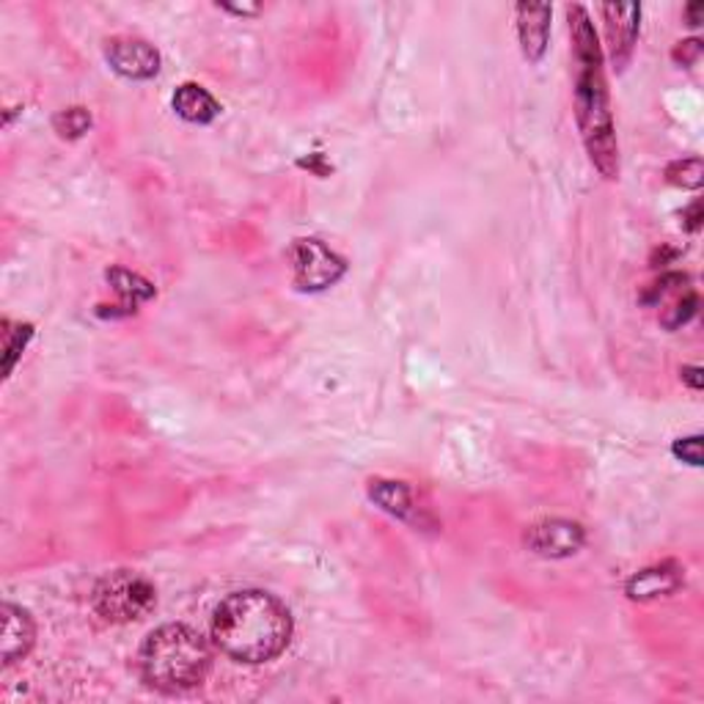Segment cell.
Listing matches in <instances>:
<instances>
[{
    "mask_svg": "<svg viewBox=\"0 0 704 704\" xmlns=\"http://www.w3.org/2000/svg\"><path fill=\"white\" fill-rule=\"evenodd\" d=\"M218 9H223V12H232V14H239V17H254V14L262 12V7H257V3H250V7H232V3H218Z\"/></svg>",
    "mask_w": 704,
    "mask_h": 704,
    "instance_id": "44dd1931",
    "label": "cell"
},
{
    "mask_svg": "<svg viewBox=\"0 0 704 704\" xmlns=\"http://www.w3.org/2000/svg\"><path fill=\"white\" fill-rule=\"evenodd\" d=\"M551 7L547 3H520L518 7V39L520 50L531 64L545 55L551 36Z\"/></svg>",
    "mask_w": 704,
    "mask_h": 704,
    "instance_id": "8fae6325",
    "label": "cell"
},
{
    "mask_svg": "<svg viewBox=\"0 0 704 704\" xmlns=\"http://www.w3.org/2000/svg\"><path fill=\"white\" fill-rule=\"evenodd\" d=\"M523 542L536 556L567 559V556H576L581 551L583 542H586V531H583L581 523H572V520H540V523H534L526 531Z\"/></svg>",
    "mask_w": 704,
    "mask_h": 704,
    "instance_id": "8992f818",
    "label": "cell"
},
{
    "mask_svg": "<svg viewBox=\"0 0 704 704\" xmlns=\"http://www.w3.org/2000/svg\"><path fill=\"white\" fill-rule=\"evenodd\" d=\"M171 102H174V111L190 124H210L221 116L218 99L205 86H198V83H182L174 91Z\"/></svg>",
    "mask_w": 704,
    "mask_h": 704,
    "instance_id": "7c38bea8",
    "label": "cell"
},
{
    "mask_svg": "<svg viewBox=\"0 0 704 704\" xmlns=\"http://www.w3.org/2000/svg\"><path fill=\"white\" fill-rule=\"evenodd\" d=\"M699 53H702V41L699 39H688V41H680V45L675 47V61L682 66H693L696 64Z\"/></svg>",
    "mask_w": 704,
    "mask_h": 704,
    "instance_id": "d6986e66",
    "label": "cell"
},
{
    "mask_svg": "<svg viewBox=\"0 0 704 704\" xmlns=\"http://www.w3.org/2000/svg\"><path fill=\"white\" fill-rule=\"evenodd\" d=\"M696 306H699V297L693 295V292H688V295H682L680 300H675V306L669 309V314L664 317V325L666 328H680L686 325L688 320H693V314H696Z\"/></svg>",
    "mask_w": 704,
    "mask_h": 704,
    "instance_id": "e0dca14e",
    "label": "cell"
},
{
    "mask_svg": "<svg viewBox=\"0 0 704 704\" xmlns=\"http://www.w3.org/2000/svg\"><path fill=\"white\" fill-rule=\"evenodd\" d=\"M36 641V625L25 608L7 603L3 606V641H0V655L3 666H12L23 660Z\"/></svg>",
    "mask_w": 704,
    "mask_h": 704,
    "instance_id": "30bf717a",
    "label": "cell"
},
{
    "mask_svg": "<svg viewBox=\"0 0 704 704\" xmlns=\"http://www.w3.org/2000/svg\"><path fill=\"white\" fill-rule=\"evenodd\" d=\"M53 127L61 138H83L88 133V127H91V113L86 108H66V111L55 113Z\"/></svg>",
    "mask_w": 704,
    "mask_h": 704,
    "instance_id": "9a60e30c",
    "label": "cell"
},
{
    "mask_svg": "<svg viewBox=\"0 0 704 704\" xmlns=\"http://www.w3.org/2000/svg\"><path fill=\"white\" fill-rule=\"evenodd\" d=\"M140 680L160 693L198 688L212 671V646L187 625H163L146 635L138 650Z\"/></svg>",
    "mask_w": 704,
    "mask_h": 704,
    "instance_id": "3957f363",
    "label": "cell"
},
{
    "mask_svg": "<svg viewBox=\"0 0 704 704\" xmlns=\"http://www.w3.org/2000/svg\"><path fill=\"white\" fill-rule=\"evenodd\" d=\"M369 498L378 504L383 512L394 515L399 520H410V523H419L416 512L419 507L413 504V493L405 482H391V479H372L369 482Z\"/></svg>",
    "mask_w": 704,
    "mask_h": 704,
    "instance_id": "4fadbf2b",
    "label": "cell"
},
{
    "mask_svg": "<svg viewBox=\"0 0 704 704\" xmlns=\"http://www.w3.org/2000/svg\"><path fill=\"white\" fill-rule=\"evenodd\" d=\"M671 452H675V457H680L682 462H688V466H702V437L699 435L682 437V441H677L675 446H671Z\"/></svg>",
    "mask_w": 704,
    "mask_h": 704,
    "instance_id": "ac0fdd59",
    "label": "cell"
},
{
    "mask_svg": "<svg viewBox=\"0 0 704 704\" xmlns=\"http://www.w3.org/2000/svg\"><path fill=\"white\" fill-rule=\"evenodd\" d=\"M702 14H704L702 3H691V7H686V20L691 28H696V25L702 23Z\"/></svg>",
    "mask_w": 704,
    "mask_h": 704,
    "instance_id": "603a6c76",
    "label": "cell"
},
{
    "mask_svg": "<svg viewBox=\"0 0 704 704\" xmlns=\"http://www.w3.org/2000/svg\"><path fill=\"white\" fill-rule=\"evenodd\" d=\"M686 576H682V567L677 561H664V565L646 567V570L635 572L628 581L625 592H628L630 600H639V603H650V600L669 597L677 589L682 586Z\"/></svg>",
    "mask_w": 704,
    "mask_h": 704,
    "instance_id": "9c48e42d",
    "label": "cell"
},
{
    "mask_svg": "<svg viewBox=\"0 0 704 704\" xmlns=\"http://www.w3.org/2000/svg\"><path fill=\"white\" fill-rule=\"evenodd\" d=\"M682 380H686V383L691 385L693 391H699L704 385L702 369H699V367H682Z\"/></svg>",
    "mask_w": 704,
    "mask_h": 704,
    "instance_id": "7402d4cb",
    "label": "cell"
},
{
    "mask_svg": "<svg viewBox=\"0 0 704 704\" xmlns=\"http://www.w3.org/2000/svg\"><path fill=\"white\" fill-rule=\"evenodd\" d=\"M606 20V39L612 50V61L617 70H622L633 55L635 39H639V20L641 7L635 3H606L600 9Z\"/></svg>",
    "mask_w": 704,
    "mask_h": 704,
    "instance_id": "ba28073f",
    "label": "cell"
},
{
    "mask_svg": "<svg viewBox=\"0 0 704 704\" xmlns=\"http://www.w3.org/2000/svg\"><path fill=\"white\" fill-rule=\"evenodd\" d=\"M106 61L127 81H152L160 72V53L135 36H113L106 41Z\"/></svg>",
    "mask_w": 704,
    "mask_h": 704,
    "instance_id": "52a82bcc",
    "label": "cell"
},
{
    "mask_svg": "<svg viewBox=\"0 0 704 704\" xmlns=\"http://www.w3.org/2000/svg\"><path fill=\"white\" fill-rule=\"evenodd\" d=\"M94 612L106 622L127 625L149 617L158 606V592L152 581L133 570L108 572L94 586Z\"/></svg>",
    "mask_w": 704,
    "mask_h": 704,
    "instance_id": "277c9868",
    "label": "cell"
},
{
    "mask_svg": "<svg viewBox=\"0 0 704 704\" xmlns=\"http://www.w3.org/2000/svg\"><path fill=\"white\" fill-rule=\"evenodd\" d=\"M108 284L116 289V295L122 297V306H113V309H122V317L127 314H135V309H138L140 304H146V300H152L155 297V286L149 284L146 279H140L138 273H129V270L124 268H111L106 273Z\"/></svg>",
    "mask_w": 704,
    "mask_h": 704,
    "instance_id": "5bb4252c",
    "label": "cell"
},
{
    "mask_svg": "<svg viewBox=\"0 0 704 704\" xmlns=\"http://www.w3.org/2000/svg\"><path fill=\"white\" fill-rule=\"evenodd\" d=\"M666 176H669L671 185L686 187V190H696V187H702L704 182V165L699 158L677 160V163L669 165Z\"/></svg>",
    "mask_w": 704,
    "mask_h": 704,
    "instance_id": "2e32d148",
    "label": "cell"
},
{
    "mask_svg": "<svg viewBox=\"0 0 704 704\" xmlns=\"http://www.w3.org/2000/svg\"><path fill=\"white\" fill-rule=\"evenodd\" d=\"M682 221H686L688 232H699V226H702V205H699V201H693V205L688 207L686 215H682Z\"/></svg>",
    "mask_w": 704,
    "mask_h": 704,
    "instance_id": "ffe728a7",
    "label": "cell"
},
{
    "mask_svg": "<svg viewBox=\"0 0 704 704\" xmlns=\"http://www.w3.org/2000/svg\"><path fill=\"white\" fill-rule=\"evenodd\" d=\"M292 279L300 292H322L328 286L338 284L347 273V262L338 254H333L322 239L306 237L295 239L289 250Z\"/></svg>",
    "mask_w": 704,
    "mask_h": 704,
    "instance_id": "5b68a950",
    "label": "cell"
},
{
    "mask_svg": "<svg viewBox=\"0 0 704 704\" xmlns=\"http://www.w3.org/2000/svg\"><path fill=\"white\" fill-rule=\"evenodd\" d=\"M212 641L237 664H270L289 646L292 614L264 589L232 592L212 614Z\"/></svg>",
    "mask_w": 704,
    "mask_h": 704,
    "instance_id": "6da1fadb",
    "label": "cell"
},
{
    "mask_svg": "<svg viewBox=\"0 0 704 704\" xmlns=\"http://www.w3.org/2000/svg\"><path fill=\"white\" fill-rule=\"evenodd\" d=\"M572 55H576V119L583 144L600 174L614 180L619 174V149L614 138V119L608 108L606 77H603V53L589 14L583 7H570Z\"/></svg>",
    "mask_w": 704,
    "mask_h": 704,
    "instance_id": "7a4b0ae2",
    "label": "cell"
}]
</instances>
